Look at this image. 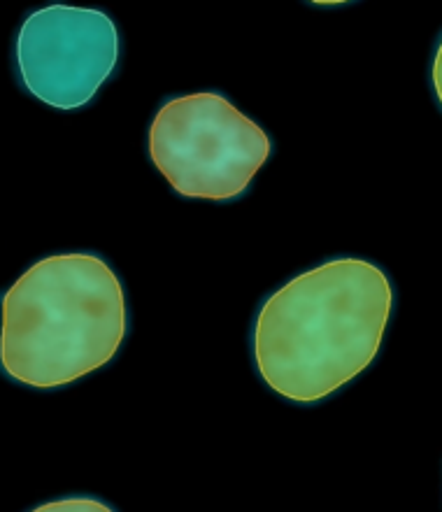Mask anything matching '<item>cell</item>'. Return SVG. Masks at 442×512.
Wrapping results in <instances>:
<instances>
[{"instance_id":"3957f363","label":"cell","mask_w":442,"mask_h":512,"mask_svg":"<svg viewBox=\"0 0 442 512\" xmlns=\"http://www.w3.org/2000/svg\"><path fill=\"white\" fill-rule=\"evenodd\" d=\"M147 154L175 194L231 203L252 187L273 154V140L221 91H194L156 110Z\"/></svg>"},{"instance_id":"6da1fadb","label":"cell","mask_w":442,"mask_h":512,"mask_svg":"<svg viewBox=\"0 0 442 512\" xmlns=\"http://www.w3.org/2000/svg\"><path fill=\"white\" fill-rule=\"evenodd\" d=\"M394 305L387 270L361 256L298 273L256 312V373L277 396L317 405L373 366Z\"/></svg>"},{"instance_id":"5b68a950","label":"cell","mask_w":442,"mask_h":512,"mask_svg":"<svg viewBox=\"0 0 442 512\" xmlns=\"http://www.w3.org/2000/svg\"><path fill=\"white\" fill-rule=\"evenodd\" d=\"M33 510L49 512V510H61V512H110L114 510L110 503H105L96 496H66V499H56L42 506H35Z\"/></svg>"},{"instance_id":"7a4b0ae2","label":"cell","mask_w":442,"mask_h":512,"mask_svg":"<svg viewBox=\"0 0 442 512\" xmlns=\"http://www.w3.org/2000/svg\"><path fill=\"white\" fill-rule=\"evenodd\" d=\"M126 333L124 284L103 256H45L0 298V373L40 391L68 387L108 366Z\"/></svg>"},{"instance_id":"277c9868","label":"cell","mask_w":442,"mask_h":512,"mask_svg":"<svg viewBox=\"0 0 442 512\" xmlns=\"http://www.w3.org/2000/svg\"><path fill=\"white\" fill-rule=\"evenodd\" d=\"M119 28L96 7L47 5L28 14L14 40L17 77L54 110H82L117 70Z\"/></svg>"}]
</instances>
